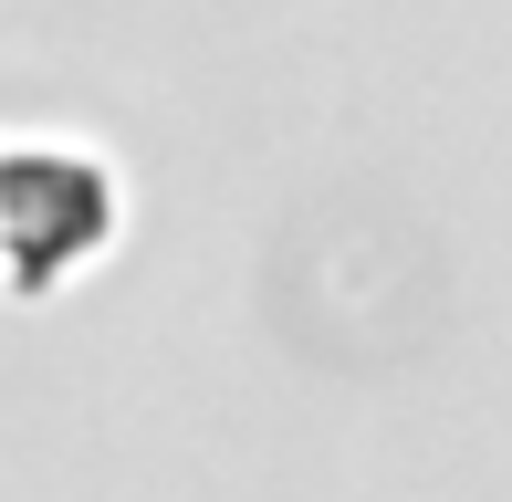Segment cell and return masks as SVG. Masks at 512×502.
I'll list each match as a JSON object with an SVG mask.
<instances>
[{"label": "cell", "instance_id": "1", "mask_svg": "<svg viewBox=\"0 0 512 502\" xmlns=\"http://www.w3.org/2000/svg\"><path fill=\"white\" fill-rule=\"evenodd\" d=\"M105 231H115V189L95 157H63V147L0 157V272L21 293L63 283L84 251H105Z\"/></svg>", "mask_w": 512, "mask_h": 502}]
</instances>
